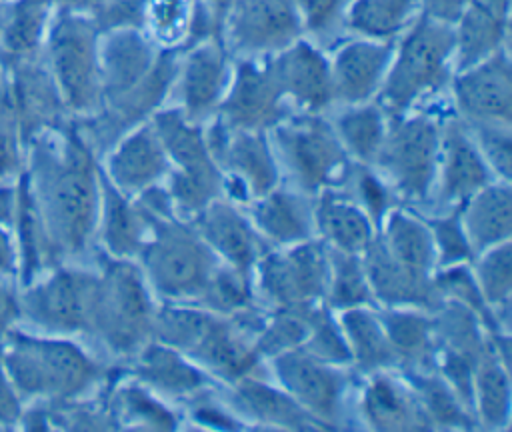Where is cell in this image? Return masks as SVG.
Returning a JSON list of instances; mask_svg holds the SVG:
<instances>
[{
  "instance_id": "cell-1",
  "label": "cell",
  "mask_w": 512,
  "mask_h": 432,
  "mask_svg": "<svg viewBox=\"0 0 512 432\" xmlns=\"http://www.w3.org/2000/svg\"><path fill=\"white\" fill-rule=\"evenodd\" d=\"M22 184L50 266L92 262L100 210V158L78 124H60L24 146Z\"/></svg>"
},
{
  "instance_id": "cell-2",
  "label": "cell",
  "mask_w": 512,
  "mask_h": 432,
  "mask_svg": "<svg viewBox=\"0 0 512 432\" xmlns=\"http://www.w3.org/2000/svg\"><path fill=\"white\" fill-rule=\"evenodd\" d=\"M0 360L16 394L28 404H64L98 394L120 364L86 342L12 326L0 338Z\"/></svg>"
},
{
  "instance_id": "cell-3",
  "label": "cell",
  "mask_w": 512,
  "mask_h": 432,
  "mask_svg": "<svg viewBox=\"0 0 512 432\" xmlns=\"http://www.w3.org/2000/svg\"><path fill=\"white\" fill-rule=\"evenodd\" d=\"M454 76L452 24L416 14L394 40L376 102L388 116L428 108L448 94Z\"/></svg>"
},
{
  "instance_id": "cell-4",
  "label": "cell",
  "mask_w": 512,
  "mask_h": 432,
  "mask_svg": "<svg viewBox=\"0 0 512 432\" xmlns=\"http://www.w3.org/2000/svg\"><path fill=\"white\" fill-rule=\"evenodd\" d=\"M94 264L98 284L88 346L112 364H126L152 340L158 298L134 260L110 258L96 250Z\"/></svg>"
},
{
  "instance_id": "cell-5",
  "label": "cell",
  "mask_w": 512,
  "mask_h": 432,
  "mask_svg": "<svg viewBox=\"0 0 512 432\" xmlns=\"http://www.w3.org/2000/svg\"><path fill=\"white\" fill-rule=\"evenodd\" d=\"M280 184L310 198L342 188L354 162L342 148L328 114L292 112L268 130Z\"/></svg>"
},
{
  "instance_id": "cell-6",
  "label": "cell",
  "mask_w": 512,
  "mask_h": 432,
  "mask_svg": "<svg viewBox=\"0 0 512 432\" xmlns=\"http://www.w3.org/2000/svg\"><path fill=\"white\" fill-rule=\"evenodd\" d=\"M100 34L90 12L54 8L42 46L44 64L66 112L80 120L102 108Z\"/></svg>"
},
{
  "instance_id": "cell-7",
  "label": "cell",
  "mask_w": 512,
  "mask_h": 432,
  "mask_svg": "<svg viewBox=\"0 0 512 432\" xmlns=\"http://www.w3.org/2000/svg\"><path fill=\"white\" fill-rule=\"evenodd\" d=\"M446 114L428 106L388 116V128L372 164L398 202L418 212L430 206Z\"/></svg>"
},
{
  "instance_id": "cell-8",
  "label": "cell",
  "mask_w": 512,
  "mask_h": 432,
  "mask_svg": "<svg viewBox=\"0 0 512 432\" xmlns=\"http://www.w3.org/2000/svg\"><path fill=\"white\" fill-rule=\"evenodd\" d=\"M150 234L136 258L158 300L196 304L220 260L188 218L150 216Z\"/></svg>"
},
{
  "instance_id": "cell-9",
  "label": "cell",
  "mask_w": 512,
  "mask_h": 432,
  "mask_svg": "<svg viewBox=\"0 0 512 432\" xmlns=\"http://www.w3.org/2000/svg\"><path fill=\"white\" fill-rule=\"evenodd\" d=\"M98 270L92 262H62L18 286V320L26 328L90 342Z\"/></svg>"
},
{
  "instance_id": "cell-10",
  "label": "cell",
  "mask_w": 512,
  "mask_h": 432,
  "mask_svg": "<svg viewBox=\"0 0 512 432\" xmlns=\"http://www.w3.org/2000/svg\"><path fill=\"white\" fill-rule=\"evenodd\" d=\"M150 122L170 162L164 186L174 210L182 218H192L208 202L224 196V178L210 156L204 126L190 122L172 104L156 110Z\"/></svg>"
},
{
  "instance_id": "cell-11",
  "label": "cell",
  "mask_w": 512,
  "mask_h": 432,
  "mask_svg": "<svg viewBox=\"0 0 512 432\" xmlns=\"http://www.w3.org/2000/svg\"><path fill=\"white\" fill-rule=\"evenodd\" d=\"M266 370L322 430L356 428L352 416L356 374L352 368L324 362L304 348H294L268 358Z\"/></svg>"
},
{
  "instance_id": "cell-12",
  "label": "cell",
  "mask_w": 512,
  "mask_h": 432,
  "mask_svg": "<svg viewBox=\"0 0 512 432\" xmlns=\"http://www.w3.org/2000/svg\"><path fill=\"white\" fill-rule=\"evenodd\" d=\"M252 282L266 310L320 304L328 284V248L318 238L268 248L252 268Z\"/></svg>"
},
{
  "instance_id": "cell-13",
  "label": "cell",
  "mask_w": 512,
  "mask_h": 432,
  "mask_svg": "<svg viewBox=\"0 0 512 432\" xmlns=\"http://www.w3.org/2000/svg\"><path fill=\"white\" fill-rule=\"evenodd\" d=\"M202 126L210 156L222 172L226 198L246 206L280 186V172L268 132L234 130L218 116Z\"/></svg>"
},
{
  "instance_id": "cell-14",
  "label": "cell",
  "mask_w": 512,
  "mask_h": 432,
  "mask_svg": "<svg viewBox=\"0 0 512 432\" xmlns=\"http://www.w3.org/2000/svg\"><path fill=\"white\" fill-rule=\"evenodd\" d=\"M266 308L256 304L236 314H214L212 322L186 354L218 386L234 384L240 378L268 374L266 362L256 348V334L264 322Z\"/></svg>"
},
{
  "instance_id": "cell-15",
  "label": "cell",
  "mask_w": 512,
  "mask_h": 432,
  "mask_svg": "<svg viewBox=\"0 0 512 432\" xmlns=\"http://www.w3.org/2000/svg\"><path fill=\"white\" fill-rule=\"evenodd\" d=\"M300 36L294 0H232L220 28L232 58H270Z\"/></svg>"
},
{
  "instance_id": "cell-16",
  "label": "cell",
  "mask_w": 512,
  "mask_h": 432,
  "mask_svg": "<svg viewBox=\"0 0 512 432\" xmlns=\"http://www.w3.org/2000/svg\"><path fill=\"white\" fill-rule=\"evenodd\" d=\"M232 66L234 58L220 36L180 50L168 104L176 106L190 122H208L226 94Z\"/></svg>"
},
{
  "instance_id": "cell-17",
  "label": "cell",
  "mask_w": 512,
  "mask_h": 432,
  "mask_svg": "<svg viewBox=\"0 0 512 432\" xmlns=\"http://www.w3.org/2000/svg\"><path fill=\"white\" fill-rule=\"evenodd\" d=\"M290 114L292 108L276 84L268 58H234L216 116L234 130L268 132Z\"/></svg>"
},
{
  "instance_id": "cell-18",
  "label": "cell",
  "mask_w": 512,
  "mask_h": 432,
  "mask_svg": "<svg viewBox=\"0 0 512 432\" xmlns=\"http://www.w3.org/2000/svg\"><path fill=\"white\" fill-rule=\"evenodd\" d=\"M498 180L480 156L464 122L448 112L442 120L440 154L430 206L422 214L448 212L462 204L486 184Z\"/></svg>"
},
{
  "instance_id": "cell-19",
  "label": "cell",
  "mask_w": 512,
  "mask_h": 432,
  "mask_svg": "<svg viewBox=\"0 0 512 432\" xmlns=\"http://www.w3.org/2000/svg\"><path fill=\"white\" fill-rule=\"evenodd\" d=\"M356 426L378 432H424L432 430L414 388L398 370H380L356 376L352 394Z\"/></svg>"
},
{
  "instance_id": "cell-20",
  "label": "cell",
  "mask_w": 512,
  "mask_h": 432,
  "mask_svg": "<svg viewBox=\"0 0 512 432\" xmlns=\"http://www.w3.org/2000/svg\"><path fill=\"white\" fill-rule=\"evenodd\" d=\"M448 98L452 112L466 124H512V62L508 48L454 72Z\"/></svg>"
},
{
  "instance_id": "cell-21",
  "label": "cell",
  "mask_w": 512,
  "mask_h": 432,
  "mask_svg": "<svg viewBox=\"0 0 512 432\" xmlns=\"http://www.w3.org/2000/svg\"><path fill=\"white\" fill-rule=\"evenodd\" d=\"M276 84L292 112L328 114L334 108L328 52L300 36L268 58Z\"/></svg>"
},
{
  "instance_id": "cell-22",
  "label": "cell",
  "mask_w": 512,
  "mask_h": 432,
  "mask_svg": "<svg viewBox=\"0 0 512 432\" xmlns=\"http://www.w3.org/2000/svg\"><path fill=\"white\" fill-rule=\"evenodd\" d=\"M142 30L120 28L100 34L102 108L110 110L132 98L156 68L162 52ZM98 110V112H100Z\"/></svg>"
},
{
  "instance_id": "cell-23",
  "label": "cell",
  "mask_w": 512,
  "mask_h": 432,
  "mask_svg": "<svg viewBox=\"0 0 512 432\" xmlns=\"http://www.w3.org/2000/svg\"><path fill=\"white\" fill-rule=\"evenodd\" d=\"M326 52L334 106L376 100L392 60L394 40L344 36Z\"/></svg>"
},
{
  "instance_id": "cell-24",
  "label": "cell",
  "mask_w": 512,
  "mask_h": 432,
  "mask_svg": "<svg viewBox=\"0 0 512 432\" xmlns=\"http://www.w3.org/2000/svg\"><path fill=\"white\" fill-rule=\"evenodd\" d=\"M212 254L228 266L252 272L270 248L254 228L244 206L220 196L188 218Z\"/></svg>"
},
{
  "instance_id": "cell-25",
  "label": "cell",
  "mask_w": 512,
  "mask_h": 432,
  "mask_svg": "<svg viewBox=\"0 0 512 432\" xmlns=\"http://www.w3.org/2000/svg\"><path fill=\"white\" fill-rule=\"evenodd\" d=\"M230 410L246 428L262 430H296L310 432L322 426L308 416L268 374H256L218 386Z\"/></svg>"
},
{
  "instance_id": "cell-26",
  "label": "cell",
  "mask_w": 512,
  "mask_h": 432,
  "mask_svg": "<svg viewBox=\"0 0 512 432\" xmlns=\"http://www.w3.org/2000/svg\"><path fill=\"white\" fill-rule=\"evenodd\" d=\"M104 176L124 194L140 192L162 184L170 172V162L150 118L124 132L102 156Z\"/></svg>"
},
{
  "instance_id": "cell-27",
  "label": "cell",
  "mask_w": 512,
  "mask_h": 432,
  "mask_svg": "<svg viewBox=\"0 0 512 432\" xmlns=\"http://www.w3.org/2000/svg\"><path fill=\"white\" fill-rule=\"evenodd\" d=\"M124 366V372L174 406L218 384L184 352L150 340Z\"/></svg>"
},
{
  "instance_id": "cell-28",
  "label": "cell",
  "mask_w": 512,
  "mask_h": 432,
  "mask_svg": "<svg viewBox=\"0 0 512 432\" xmlns=\"http://www.w3.org/2000/svg\"><path fill=\"white\" fill-rule=\"evenodd\" d=\"M4 68L8 72L10 94L24 146L32 136L64 124L68 112L42 54L4 64Z\"/></svg>"
},
{
  "instance_id": "cell-29",
  "label": "cell",
  "mask_w": 512,
  "mask_h": 432,
  "mask_svg": "<svg viewBox=\"0 0 512 432\" xmlns=\"http://www.w3.org/2000/svg\"><path fill=\"white\" fill-rule=\"evenodd\" d=\"M150 224V214L132 196L120 192L100 168L96 250L110 258L136 262L150 234Z\"/></svg>"
},
{
  "instance_id": "cell-30",
  "label": "cell",
  "mask_w": 512,
  "mask_h": 432,
  "mask_svg": "<svg viewBox=\"0 0 512 432\" xmlns=\"http://www.w3.org/2000/svg\"><path fill=\"white\" fill-rule=\"evenodd\" d=\"M510 0H468L452 24L454 72L508 48Z\"/></svg>"
},
{
  "instance_id": "cell-31",
  "label": "cell",
  "mask_w": 512,
  "mask_h": 432,
  "mask_svg": "<svg viewBox=\"0 0 512 432\" xmlns=\"http://www.w3.org/2000/svg\"><path fill=\"white\" fill-rule=\"evenodd\" d=\"M254 228L270 248L298 244L314 236V198L284 184L244 206Z\"/></svg>"
},
{
  "instance_id": "cell-32",
  "label": "cell",
  "mask_w": 512,
  "mask_h": 432,
  "mask_svg": "<svg viewBox=\"0 0 512 432\" xmlns=\"http://www.w3.org/2000/svg\"><path fill=\"white\" fill-rule=\"evenodd\" d=\"M362 262L376 306H406L434 310L442 300L432 278H420L388 256L378 238L364 248Z\"/></svg>"
},
{
  "instance_id": "cell-33",
  "label": "cell",
  "mask_w": 512,
  "mask_h": 432,
  "mask_svg": "<svg viewBox=\"0 0 512 432\" xmlns=\"http://www.w3.org/2000/svg\"><path fill=\"white\" fill-rule=\"evenodd\" d=\"M106 394L118 430L172 432L186 426L178 406L136 382L124 372L122 364L108 382Z\"/></svg>"
},
{
  "instance_id": "cell-34",
  "label": "cell",
  "mask_w": 512,
  "mask_h": 432,
  "mask_svg": "<svg viewBox=\"0 0 512 432\" xmlns=\"http://www.w3.org/2000/svg\"><path fill=\"white\" fill-rule=\"evenodd\" d=\"M378 242L408 272L432 278L436 272V248L426 218L404 204L394 206L380 222Z\"/></svg>"
},
{
  "instance_id": "cell-35",
  "label": "cell",
  "mask_w": 512,
  "mask_h": 432,
  "mask_svg": "<svg viewBox=\"0 0 512 432\" xmlns=\"http://www.w3.org/2000/svg\"><path fill=\"white\" fill-rule=\"evenodd\" d=\"M376 232L370 216L342 188L314 196V236L328 248L362 254Z\"/></svg>"
},
{
  "instance_id": "cell-36",
  "label": "cell",
  "mask_w": 512,
  "mask_h": 432,
  "mask_svg": "<svg viewBox=\"0 0 512 432\" xmlns=\"http://www.w3.org/2000/svg\"><path fill=\"white\" fill-rule=\"evenodd\" d=\"M512 182L494 180L460 208V224L474 256L512 236Z\"/></svg>"
},
{
  "instance_id": "cell-37",
  "label": "cell",
  "mask_w": 512,
  "mask_h": 432,
  "mask_svg": "<svg viewBox=\"0 0 512 432\" xmlns=\"http://www.w3.org/2000/svg\"><path fill=\"white\" fill-rule=\"evenodd\" d=\"M378 316L396 354L398 370H434L436 336L430 310L382 306Z\"/></svg>"
},
{
  "instance_id": "cell-38",
  "label": "cell",
  "mask_w": 512,
  "mask_h": 432,
  "mask_svg": "<svg viewBox=\"0 0 512 432\" xmlns=\"http://www.w3.org/2000/svg\"><path fill=\"white\" fill-rule=\"evenodd\" d=\"M336 314L348 344L350 368L356 376L398 368V360L378 316V308L362 306Z\"/></svg>"
},
{
  "instance_id": "cell-39",
  "label": "cell",
  "mask_w": 512,
  "mask_h": 432,
  "mask_svg": "<svg viewBox=\"0 0 512 432\" xmlns=\"http://www.w3.org/2000/svg\"><path fill=\"white\" fill-rule=\"evenodd\" d=\"M512 388H510V362L502 360L488 344L476 362L472 376V414L476 428L504 432L510 426Z\"/></svg>"
},
{
  "instance_id": "cell-40",
  "label": "cell",
  "mask_w": 512,
  "mask_h": 432,
  "mask_svg": "<svg viewBox=\"0 0 512 432\" xmlns=\"http://www.w3.org/2000/svg\"><path fill=\"white\" fill-rule=\"evenodd\" d=\"M52 14L50 0H10L0 20V62L40 56Z\"/></svg>"
},
{
  "instance_id": "cell-41",
  "label": "cell",
  "mask_w": 512,
  "mask_h": 432,
  "mask_svg": "<svg viewBox=\"0 0 512 432\" xmlns=\"http://www.w3.org/2000/svg\"><path fill=\"white\" fill-rule=\"evenodd\" d=\"M328 118L350 160L372 166L388 128V114L382 106L376 100L334 106Z\"/></svg>"
},
{
  "instance_id": "cell-42",
  "label": "cell",
  "mask_w": 512,
  "mask_h": 432,
  "mask_svg": "<svg viewBox=\"0 0 512 432\" xmlns=\"http://www.w3.org/2000/svg\"><path fill=\"white\" fill-rule=\"evenodd\" d=\"M470 272L500 330L510 332L512 312V242H502L478 252Z\"/></svg>"
},
{
  "instance_id": "cell-43",
  "label": "cell",
  "mask_w": 512,
  "mask_h": 432,
  "mask_svg": "<svg viewBox=\"0 0 512 432\" xmlns=\"http://www.w3.org/2000/svg\"><path fill=\"white\" fill-rule=\"evenodd\" d=\"M400 372L414 388L432 430H478L472 412L436 370Z\"/></svg>"
},
{
  "instance_id": "cell-44",
  "label": "cell",
  "mask_w": 512,
  "mask_h": 432,
  "mask_svg": "<svg viewBox=\"0 0 512 432\" xmlns=\"http://www.w3.org/2000/svg\"><path fill=\"white\" fill-rule=\"evenodd\" d=\"M418 14V0H352L346 34L372 40H396Z\"/></svg>"
},
{
  "instance_id": "cell-45",
  "label": "cell",
  "mask_w": 512,
  "mask_h": 432,
  "mask_svg": "<svg viewBox=\"0 0 512 432\" xmlns=\"http://www.w3.org/2000/svg\"><path fill=\"white\" fill-rule=\"evenodd\" d=\"M324 304L334 312L362 306L378 308L366 278L362 254L328 248V284Z\"/></svg>"
},
{
  "instance_id": "cell-46",
  "label": "cell",
  "mask_w": 512,
  "mask_h": 432,
  "mask_svg": "<svg viewBox=\"0 0 512 432\" xmlns=\"http://www.w3.org/2000/svg\"><path fill=\"white\" fill-rule=\"evenodd\" d=\"M212 318L214 312L198 304L158 300L154 312L152 340L188 354L196 346Z\"/></svg>"
},
{
  "instance_id": "cell-47",
  "label": "cell",
  "mask_w": 512,
  "mask_h": 432,
  "mask_svg": "<svg viewBox=\"0 0 512 432\" xmlns=\"http://www.w3.org/2000/svg\"><path fill=\"white\" fill-rule=\"evenodd\" d=\"M198 306L214 314H236L258 304L252 272L238 270L228 264H218L196 300Z\"/></svg>"
},
{
  "instance_id": "cell-48",
  "label": "cell",
  "mask_w": 512,
  "mask_h": 432,
  "mask_svg": "<svg viewBox=\"0 0 512 432\" xmlns=\"http://www.w3.org/2000/svg\"><path fill=\"white\" fill-rule=\"evenodd\" d=\"M196 0H144L142 32L160 48L184 50Z\"/></svg>"
},
{
  "instance_id": "cell-49",
  "label": "cell",
  "mask_w": 512,
  "mask_h": 432,
  "mask_svg": "<svg viewBox=\"0 0 512 432\" xmlns=\"http://www.w3.org/2000/svg\"><path fill=\"white\" fill-rule=\"evenodd\" d=\"M308 310L310 306L266 310L264 322L256 334V348L264 362L302 346L308 332Z\"/></svg>"
},
{
  "instance_id": "cell-50",
  "label": "cell",
  "mask_w": 512,
  "mask_h": 432,
  "mask_svg": "<svg viewBox=\"0 0 512 432\" xmlns=\"http://www.w3.org/2000/svg\"><path fill=\"white\" fill-rule=\"evenodd\" d=\"M352 0H294L302 36L330 50L346 34V14Z\"/></svg>"
},
{
  "instance_id": "cell-51",
  "label": "cell",
  "mask_w": 512,
  "mask_h": 432,
  "mask_svg": "<svg viewBox=\"0 0 512 432\" xmlns=\"http://www.w3.org/2000/svg\"><path fill=\"white\" fill-rule=\"evenodd\" d=\"M300 348L324 362L350 368V352L342 326L338 322V314L330 310L324 302L310 306L308 332Z\"/></svg>"
},
{
  "instance_id": "cell-52",
  "label": "cell",
  "mask_w": 512,
  "mask_h": 432,
  "mask_svg": "<svg viewBox=\"0 0 512 432\" xmlns=\"http://www.w3.org/2000/svg\"><path fill=\"white\" fill-rule=\"evenodd\" d=\"M24 168V140L20 134L8 72L0 62V184H12Z\"/></svg>"
},
{
  "instance_id": "cell-53",
  "label": "cell",
  "mask_w": 512,
  "mask_h": 432,
  "mask_svg": "<svg viewBox=\"0 0 512 432\" xmlns=\"http://www.w3.org/2000/svg\"><path fill=\"white\" fill-rule=\"evenodd\" d=\"M342 190L370 216V220L380 226L382 218L398 206V198L386 184V180L376 172L374 166L366 164H354L350 170V176Z\"/></svg>"
},
{
  "instance_id": "cell-54",
  "label": "cell",
  "mask_w": 512,
  "mask_h": 432,
  "mask_svg": "<svg viewBox=\"0 0 512 432\" xmlns=\"http://www.w3.org/2000/svg\"><path fill=\"white\" fill-rule=\"evenodd\" d=\"M422 214V212H420ZM430 226L434 248H436V270L470 264L474 252L466 240V234L460 224V208L448 212L422 214Z\"/></svg>"
},
{
  "instance_id": "cell-55",
  "label": "cell",
  "mask_w": 512,
  "mask_h": 432,
  "mask_svg": "<svg viewBox=\"0 0 512 432\" xmlns=\"http://www.w3.org/2000/svg\"><path fill=\"white\" fill-rule=\"evenodd\" d=\"M480 156L498 180L512 182V124H466Z\"/></svg>"
},
{
  "instance_id": "cell-56",
  "label": "cell",
  "mask_w": 512,
  "mask_h": 432,
  "mask_svg": "<svg viewBox=\"0 0 512 432\" xmlns=\"http://www.w3.org/2000/svg\"><path fill=\"white\" fill-rule=\"evenodd\" d=\"M22 410H24V402L16 394L14 386L10 384L0 360V430L18 426Z\"/></svg>"
},
{
  "instance_id": "cell-57",
  "label": "cell",
  "mask_w": 512,
  "mask_h": 432,
  "mask_svg": "<svg viewBox=\"0 0 512 432\" xmlns=\"http://www.w3.org/2000/svg\"><path fill=\"white\" fill-rule=\"evenodd\" d=\"M18 244L14 230L8 226H0V280H16L18 282Z\"/></svg>"
},
{
  "instance_id": "cell-58",
  "label": "cell",
  "mask_w": 512,
  "mask_h": 432,
  "mask_svg": "<svg viewBox=\"0 0 512 432\" xmlns=\"http://www.w3.org/2000/svg\"><path fill=\"white\" fill-rule=\"evenodd\" d=\"M468 0H418V14L432 20L454 24Z\"/></svg>"
},
{
  "instance_id": "cell-59",
  "label": "cell",
  "mask_w": 512,
  "mask_h": 432,
  "mask_svg": "<svg viewBox=\"0 0 512 432\" xmlns=\"http://www.w3.org/2000/svg\"><path fill=\"white\" fill-rule=\"evenodd\" d=\"M18 206V180L12 184H0V226H14Z\"/></svg>"
},
{
  "instance_id": "cell-60",
  "label": "cell",
  "mask_w": 512,
  "mask_h": 432,
  "mask_svg": "<svg viewBox=\"0 0 512 432\" xmlns=\"http://www.w3.org/2000/svg\"><path fill=\"white\" fill-rule=\"evenodd\" d=\"M54 8H74V10H90L94 8L100 0H50Z\"/></svg>"
},
{
  "instance_id": "cell-61",
  "label": "cell",
  "mask_w": 512,
  "mask_h": 432,
  "mask_svg": "<svg viewBox=\"0 0 512 432\" xmlns=\"http://www.w3.org/2000/svg\"><path fill=\"white\" fill-rule=\"evenodd\" d=\"M6 2H10V0H6Z\"/></svg>"
}]
</instances>
